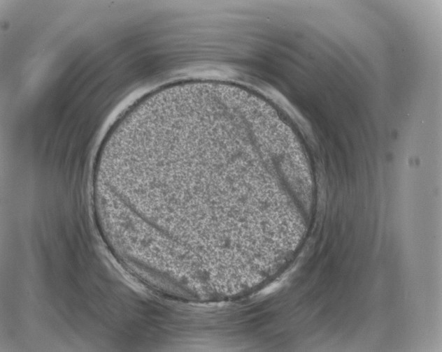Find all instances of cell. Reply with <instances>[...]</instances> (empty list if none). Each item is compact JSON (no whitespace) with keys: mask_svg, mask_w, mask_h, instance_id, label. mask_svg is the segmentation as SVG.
Returning a JSON list of instances; mask_svg holds the SVG:
<instances>
[{"mask_svg":"<svg viewBox=\"0 0 442 352\" xmlns=\"http://www.w3.org/2000/svg\"><path fill=\"white\" fill-rule=\"evenodd\" d=\"M250 161L223 154L159 159L141 168L157 232L171 257L232 251L252 239Z\"/></svg>","mask_w":442,"mask_h":352,"instance_id":"1","label":"cell"}]
</instances>
